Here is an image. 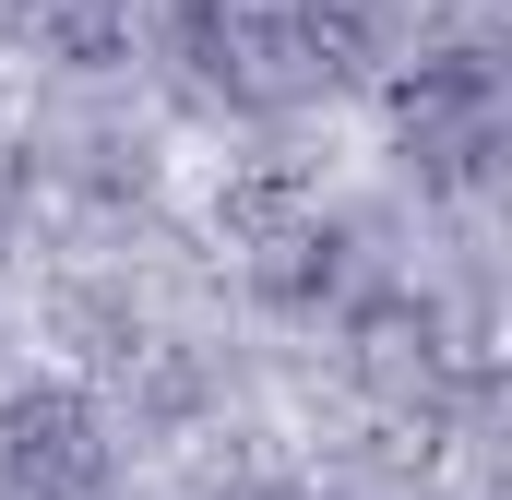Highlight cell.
Segmentation results:
<instances>
[{
    "label": "cell",
    "mask_w": 512,
    "mask_h": 500,
    "mask_svg": "<svg viewBox=\"0 0 512 500\" xmlns=\"http://www.w3.org/2000/svg\"><path fill=\"white\" fill-rule=\"evenodd\" d=\"M108 417L72 381L0 393V500H108Z\"/></svg>",
    "instance_id": "cell-1"
}]
</instances>
